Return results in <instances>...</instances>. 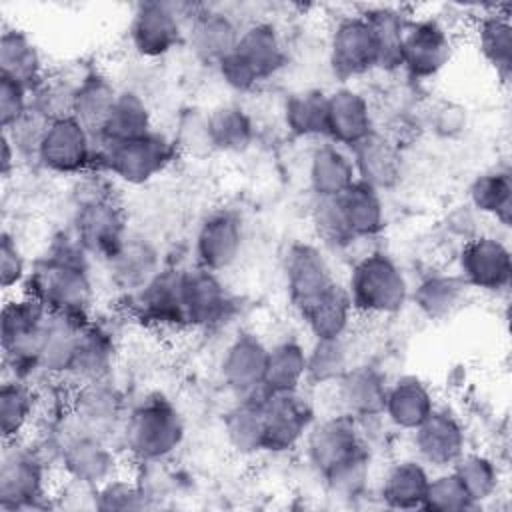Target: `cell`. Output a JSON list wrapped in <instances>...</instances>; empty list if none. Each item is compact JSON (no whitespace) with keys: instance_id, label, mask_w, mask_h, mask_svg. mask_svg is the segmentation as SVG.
<instances>
[{"instance_id":"1","label":"cell","mask_w":512,"mask_h":512,"mask_svg":"<svg viewBox=\"0 0 512 512\" xmlns=\"http://www.w3.org/2000/svg\"><path fill=\"white\" fill-rule=\"evenodd\" d=\"M22 290L40 300L52 314L94 318L90 256L72 234H60L50 242L48 250L30 266Z\"/></svg>"},{"instance_id":"2","label":"cell","mask_w":512,"mask_h":512,"mask_svg":"<svg viewBox=\"0 0 512 512\" xmlns=\"http://www.w3.org/2000/svg\"><path fill=\"white\" fill-rule=\"evenodd\" d=\"M54 456L50 446L36 440L4 442L0 460V508L6 512H30L52 508L50 468Z\"/></svg>"},{"instance_id":"3","label":"cell","mask_w":512,"mask_h":512,"mask_svg":"<svg viewBox=\"0 0 512 512\" xmlns=\"http://www.w3.org/2000/svg\"><path fill=\"white\" fill-rule=\"evenodd\" d=\"M184 434V418L176 404L152 392L128 408L118 438L138 464H156L166 462L182 446Z\"/></svg>"},{"instance_id":"4","label":"cell","mask_w":512,"mask_h":512,"mask_svg":"<svg viewBox=\"0 0 512 512\" xmlns=\"http://www.w3.org/2000/svg\"><path fill=\"white\" fill-rule=\"evenodd\" d=\"M50 310L32 294L20 290L2 306L0 342L6 376L34 382L40 376L38 354Z\"/></svg>"},{"instance_id":"5","label":"cell","mask_w":512,"mask_h":512,"mask_svg":"<svg viewBox=\"0 0 512 512\" xmlns=\"http://www.w3.org/2000/svg\"><path fill=\"white\" fill-rule=\"evenodd\" d=\"M286 64L278 30L268 22H252L240 30L234 50L218 62V74L232 90L250 92L276 76Z\"/></svg>"},{"instance_id":"6","label":"cell","mask_w":512,"mask_h":512,"mask_svg":"<svg viewBox=\"0 0 512 512\" xmlns=\"http://www.w3.org/2000/svg\"><path fill=\"white\" fill-rule=\"evenodd\" d=\"M346 290L354 310L368 316L396 314L410 298V286L402 268L380 250L356 260Z\"/></svg>"},{"instance_id":"7","label":"cell","mask_w":512,"mask_h":512,"mask_svg":"<svg viewBox=\"0 0 512 512\" xmlns=\"http://www.w3.org/2000/svg\"><path fill=\"white\" fill-rule=\"evenodd\" d=\"M50 428L58 438L56 464L64 478L98 488L118 474V456L112 440L80 430L70 420V412Z\"/></svg>"},{"instance_id":"8","label":"cell","mask_w":512,"mask_h":512,"mask_svg":"<svg viewBox=\"0 0 512 512\" xmlns=\"http://www.w3.org/2000/svg\"><path fill=\"white\" fill-rule=\"evenodd\" d=\"M100 146V144H98ZM176 142L150 130L138 138L100 146L96 170L112 174L126 184H144L164 172L176 158Z\"/></svg>"},{"instance_id":"9","label":"cell","mask_w":512,"mask_h":512,"mask_svg":"<svg viewBox=\"0 0 512 512\" xmlns=\"http://www.w3.org/2000/svg\"><path fill=\"white\" fill-rule=\"evenodd\" d=\"M304 440L308 462L322 480L370 454L360 430V420L346 412L314 422Z\"/></svg>"},{"instance_id":"10","label":"cell","mask_w":512,"mask_h":512,"mask_svg":"<svg viewBox=\"0 0 512 512\" xmlns=\"http://www.w3.org/2000/svg\"><path fill=\"white\" fill-rule=\"evenodd\" d=\"M98 140L76 120L60 118L50 122L36 160L54 174L82 176L96 170Z\"/></svg>"},{"instance_id":"11","label":"cell","mask_w":512,"mask_h":512,"mask_svg":"<svg viewBox=\"0 0 512 512\" xmlns=\"http://www.w3.org/2000/svg\"><path fill=\"white\" fill-rule=\"evenodd\" d=\"M72 236L90 258L106 264L130 236L126 214L114 196L76 204Z\"/></svg>"},{"instance_id":"12","label":"cell","mask_w":512,"mask_h":512,"mask_svg":"<svg viewBox=\"0 0 512 512\" xmlns=\"http://www.w3.org/2000/svg\"><path fill=\"white\" fill-rule=\"evenodd\" d=\"M264 444L262 452L284 454L300 446L312 428L314 408L308 398L296 392H262Z\"/></svg>"},{"instance_id":"13","label":"cell","mask_w":512,"mask_h":512,"mask_svg":"<svg viewBox=\"0 0 512 512\" xmlns=\"http://www.w3.org/2000/svg\"><path fill=\"white\" fill-rule=\"evenodd\" d=\"M128 406L110 378L76 384L70 400V420L90 434L112 440L120 436Z\"/></svg>"},{"instance_id":"14","label":"cell","mask_w":512,"mask_h":512,"mask_svg":"<svg viewBox=\"0 0 512 512\" xmlns=\"http://www.w3.org/2000/svg\"><path fill=\"white\" fill-rule=\"evenodd\" d=\"M458 274L482 292H506L512 280V254L504 240L492 234H476L462 244L458 254Z\"/></svg>"},{"instance_id":"15","label":"cell","mask_w":512,"mask_h":512,"mask_svg":"<svg viewBox=\"0 0 512 512\" xmlns=\"http://www.w3.org/2000/svg\"><path fill=\"white\" fill-rule=\"evenodd\" d=\"M132 316L150 328H188L182 302V268L160 270L140 290L128 294Z\"/></svg>"},{"instance_id":"16","label":"cell","mask_w":512,"mask_h":512,"mask_svg":"<svg viewBox=\"0 0 512 512\" xmlns=\"http://www.w3.org/2000/svg\"><path fill=\"white\" fill-rule=\"evenodd\" d=\"M452 58V40L448 30L432 20H408L402 50L400 68L414 80H428L438 76Z\"/></svg>"},{"instance_id":"17","label":"cell","mask_w":512,"mask_h":512,"mask_svg":"<svg viewBox=\"0 0 512 512\" xmlns=\"http://www.w3.org/2000/svg\"><path fill=\"white\" fill-rule=\"evenodd\" d=\"M328 60L340 80L360 78L378 68V46L362 14L346 16L336 22L330 34Z\"/></svg>"},{"instance_id":"18","label":"cell","mask_w":512,"mask_h":512,"mask_svg":"<svg viewBox=\"0 0 512 512\" xmlns=\"http://www.w3.org/2000/svg\"><path fill=\"white\" fill-rule=\"evenodd\" d=\"M284 280L290 304L298 314L338 282L324 252L310 242H294L286 250Z\"/></svg>"},{"instance_id":"19","label":"cell","mask_w":512,"mask_h":512,"mask_svg":"<svg viewBox=\"0 0 512 512\" xmlns=\"http://www.w3.org/2000/svg\"><path fill=\"white\" fill-rule=\"evenodd\" d=\"M184 38L182 20L174 4L142 2L128 26L132 50L142 58H162Z\"/></svg>"},{"instance_id":"20","label":"cell","mask_w":512,"mask_h":512,"mask_svg":"<svg viewBox=\"0 0 512 512\" xmlns=\"http://www.w3.org/2000/svg\"><path fill=\"white\" fill-rule=\"evenodd\" d=\"M182 302L188 328H212L232 312V296L218 272L202 266L182 268Z\"/></svg>"},{"instance_id":"21","label":"cell","mask_w":512,"mask_h":512,"mask_svg":"<svg viewBox=\"0 0 512 512\" xmlns=\"http://www.w3.org/2000/svg\"><path fill=\"white\" fill-rule=\"evenodd\" d=\"M414 432L418 460L446 470L466 452V432L460 418L448 408H434Z\"/></svg>"},{"instance_id":"22","label":"cell","mask_w":512,"mask_h":512,"mask_svg":"<svg viewBox=\"0 0 512 512\" xmlns=\"http://www.w3.org/2000/svg\"><path fill=\"white\" fill-rule=\"evenodd\" d=\"M268 346L252 332H240L224 350L220 374L228 390L238 398L264 390Z\"/></svg>"},{"instance_id":"23","label":"cell","mask_w":512,"mask_h":512,"mask_svg":"<svg viewBox=\"0 0 512 512\" xmlns=\"http://www.w3.org/2000/svg\"><path fill=\"white\" fill-rule=\"evenodd\" d=\"M242 242L244 230L240 218L230 210H218L198 228L194 242L196 264L212 272H222L238 260Z\"/></svg>"},{"instance_id":"24","label":"cell","mask_w":512,"mask_h":512,"mask_svg":"<svg viewBox=\"0 0 512 512\" xmlns=\"http://www.w3.org/2000/svg\"><path fill=\"white\" fill-rule=\"evenodd\" d=\"M118 356V342L114 332L100 320L92 318L80 330L74 358L66 380L84 384L110 378Z\"/></svg>"},{"instance_id":"25","label":"cell","mask_w":512,"mask_h":512,"mask_svg":"<svg viewBox=\"0 0 512 512\" xmlns=\"http://www.w3.org/2000/svg\"><path fill=\"white\" fill-rule=\"evenodd\" d=\"M356 178L378 192L390 190L402 176V154L398 142L374 130L350 148Z\"/></svg>"},{"instance_id":"26","label":"cell","mask_w":512,"mask_h":512,"mask_svg":"<svg viewBox=\"0 0 512 512\" xmlns=\"http://www.w3.org/2000/svg\"><path fill=\"white\" fill-rule=\"evenodd\" d=\"M342 412L356 420H370L384 416L388 382L386 376L372 364L350 366L336 382Z\"/></svg>"},{"instance_id":"27","label":"cell","mask_w":512,"mask_h":512,"mask_svg":"<svg viewBox=\"0 0 512 512\" xmlns=\"http://www.w3.org/2000/svg\"><path fill=\"white\" fill-rule=\"evenodd\" d=\"M374 118L368 98L348 86L328 94V138L342 146L352 148L370 132H374Z\"/></svg>"},{"instance_id":"28","label":"cell","mask_w":512,"mask_h":512,"mask_svg":"<svg viewBox=\"0 0 512 512\" xmlns=\"http://www.w3.org/2000/svg\"><path fill=\"white\" fill-rule=\"evenodd\" d=\"M238 36L240 28L234 20L224 12L210 8L198 10L188 28L190 50L200 62L212 66H218V62L234 50Z\"/></svg>"},{"instance_id":"29","label":"cell","mask_w":512,"mask_h":512,"mask_svg":"<svg viewBox=\"0 0 512 512\" xmlns=\"http://www.w3.org/2000/svg\"><path fill=\"white\" fill-rule=\"evenodd\" d=\"M90 320L50 312L38 354L40 376H46L50 380H66L80 330Z\"/></svg>"},{"instance_id":"30","label":"cell","mask_w":512,"mask_h":512,"mask_svg":"<svg viewBox=\"0 0 512 512\" xmlns=\"http://www.w3.org/2000/svg\"><path fill=\"white\" fill-rule=\"evenodd\" d=\"M40 414V392L30 380L6 376L0 386V430L4 442L24 438Z\"/></svg>"},{"instance_id":"31","label":"cell","mask_w":512,"mask_h":512,"mask_svg":"<svg viewBox=\"0 0 512 512\" xmlns=\"http://www.w3.org/2000/svg\"><path fill=\"white\" fill-rule=\"evenodd\" d=\"M434 408V396L418 376H402L388 384L384 416L392 426L412 432Z\"/></svg>"},{"instance_id":"32","label":"cell","mask_w":512,"mask_h":512,"mask_svg":"<svg viewBox=\"0 0 512 512\" xmlns=\"http://www.w3.org/2000/svg\"><path fill=\"white\" fill-rule=\"evenodd\" d=\"M0 76L16 80L30 92L48 76L38 46L20 28H4L0 36Z\"/></svg>"},{"instance_id":"33","label":"cell","mask_w":512,"mask_h":512,"mask_svg":"<svg viewBox=\"0 0 512 512\" xmlns=\"http://www.w3.org/2000/svg\"><path fill=\"white\" fill-rule=\"evenodd\" d=\"M118 92L120 90H116L106 74L98 70L86 72L80 80H76L72 118H76L94 138H98L112 112Z\"/></svg>"},{"instance_id":"34","label":"cell","mask_w":512,"mask_h":512,"mask_svg":"<svg viewBox=\"0 0 512 512\" xmlns=\"http://www.w3.org/2000/svg\"><path fill=\"white\" fill-rule=\"evenodd\" d=\"M308 180L316 198L340 196L350 184L358 180L350 150H344L334 142L320 144L310 156Z\"/></svg>"},{"instance_id":"35","label":"cell","mask_w":512,"mask_h":512,"mask_svg":"<svg viewBox=\"0 0 512 512\" xmlns=\"http://www.w3.org/2000/svg\"><path fill=\"white\" fill-rule=\"evenodd\" d=\"M106 266L112 282L126 294L140 290L160 272L156 248L150 242L134 236L126 238L122 248L106 262Z\"/></svg>"},{"instance_id":"36","label":"cell","mask_w":512,"mask_h":512,"mask_svg":"<svg viewBox=\"0 0 512 512\" xmlns=\"http://www.w3.org/2000/svg\"><path fill=\"white\" fill-rule=\"evenodd\" d=\"M430 474L424 462L406 458L394 462L380 484V498L384 506L394 510L422 508Z\"/></svg>"},{"instance_id":"37","label":"cell","mask_w":512,"mask_h":512,"mask_svg":"<svg viewBox=\"0 0 512 512\" xmlns=\"http://www.w3.org/2000/svg\"><path fill=\"white\" fill-rule=\"evenodd\" d=\"M468 290L460 274L434 272L422 278L410 296L422 316L428 320H446L464 306Z\"/></svg>"},{"instance_id":"38","label":"cell","mask_w":512,"mask_h":512,"mask_svg":"<svg viewBox=\"0 0 512 512\" xmlns=\"http://www.w3.org/2000/svg\"><path fill=\"white\" fill-rule=\"evenodd\" d=\"M356 314L346 286L336 282L326 294L312 302L304 312H300L302 322L314 336V340L344 338Z\"/></svg>"},{"instance_id":"39","label":"cell","mask_w":512,"mask_h":512,"mask_svg":"<svg viewBox=\"0 0 512 512\" xmlns=\"http://www.w3.org/2000/svg\"><path fill=\"white\" fill-rule=\"evenodd\" d=\"M264 392V390H262ZM262 392L238 398V404L224 416V436L232 450L242 456L260 454L264 444Z\"/></svg>"},{"instance_id":"40","label":"cell","mask_w":512,"mask_h":512,"mask_svg":"<svg viewBox=\"0 0 512 512\" xmlns=\"http://www.w3.org/2000/svg\"><path fill=\"white\" fill-rule=\"evenodd\" d=\"M150 130H154L152 112L146 100L134 90H120L112 112L96 140L100 146H110L138 138Z\"/></svg>"},{"instance_id":"41","label":"cell","mask_w":512,"mask_h":512,"mask_svg":"<svg viewBox=\"0 0 512 512\" xmlns=\"http://www.w3.org/2000/svg\"><path fill=\"white\" fill-rule=\"evenodd\" d=\"M336 200L356 240L370 238L384 228V202L376 188L356 180Z\"/></svg>"},{"instance_id":"42","label":"cell","mask_w":512,"mask_h":512,"mask_svg":"<svg viewBox=\"0 0 512 512\" xmlns=\"http://www.w3.org/2000/svg\"><path fill=\"white\" fill-rule=\"evenodd\" d=\"M306 380V348L288 338L268 348L264 392H296Z\"/></svg>"},{"instance_id":"43","label":"cell","mask_w":512,"mask_h":512,"mask_svg":"<svg viewBox=\"0 0 512 512\" xmlns=\"http://www.w3.org/2000/svg\"><path fill=\"white\" fill-rule=\"evenodd\" d=\"M470 208L478 214L492 216L502 226H510L512 220V176L508 168H492L478 174L470 188Z\"/></svg>"},{"instance_id":"44","label":"cell","mask_w":512,"mask_h":512,"mask_svg":"<svg viewBox=\"0 0 512 512\" xmlns=\"http://www.w3.org/2000/svg\"><path fill=\"white\" fill-rule=\"evenodd\" d=\"M284 124L300 138L328 134V92L306 88L290 94L284 102Z\"/></svg>"},{"instance_id":"45","label":"cell","mask_w":512,"mask_h":512,"mask_svg":"<svg viewBox=\"0 0 512 512\" xmlns=\"http://www.w3.org/2000/svg\"><path fill=\"white\" fill-rule=\"evenodd\" d=\"M476 46L502 82L512 70V24L508 14L490 12L476 22Z\"/></svg>"},{"instance_id":"46","label":"cell","mask_w":512,"mask_h":512,"mask_svg":"<svg viewBox=\"0 0 512 512\" xmlns=\"http://www.w3.org/2000/svg\"><path fill=\"white\" fill-rule=\"evenodd\" d=\"M206 130L212 150L242 152L254 140V122L236 104H222L206 114Z\"/></svg>"},{"instance_id":"47","label":"cell","mask_w":512,"mask_h":512,"mask_svg":"<svg viewBox=\"0 0 512 512\" xmlns=\"http://www.w3.org/2000/svg\"><path fill=\"white\" fill-rule=\"evenodd\" d=\"M362 16L370 24L376 46H378V68L398 70L402 36H404L408 18H404L394 8H372V10H366Z\"/></svg>"},{"instance_id":"48","label":"cell","mask_w":512,"mask_h":512,"mask_svg":"<svg viewBox=\"0 0 512 512\" xmlns=\"http://www.w3.org/2000/svg\"><path fill=\"white\" fill-rule=\"evenodd\" d=\"M452 472L458 476L474 506L496 496L500 486L498 464L482 452H464L452 466Z\"/></svg>"},{"instance_id":"49","label":"cell","mask_w":512,"mask_h":512,"mask_svg":"<svg viewBox=\"0 0 512 512\" xmlns=\"http://www.w3.org/2000/svg\"><path fill=\"white\" fill-rule=\"evenodd\" d=\"M350 366L344 338L314 340L312 348L306 350V382L310 384H336Z\"/></svg>"},{"instance_id":"50","label":"cell","mask_w":512,"mask_h":512,"mask_svg":"<svg viewBox=\"0 0 512 512\" xmlns=\"http://www.w3.org/2000/svg\"><path fill=\"white\" fill-rule=\"evenodd\" d=\"M96 510H144L152 506V498L138 478L122 476L120 472L96 488Z\"/></svg>"},{"instance_id":"51","label":"cell","mask_w":512,"mask_h":512,"mask_svg":"<svg viewBox=\"0 0 512 512\" xmlns=\"http://www.w3.org/2000/svg\"><path fill=\"white\" fill-rule=\"evenodd\" d=\"M74 90H76V82H70L68 78H62V76L48 74L30 92V108L40 112L50 122L60 118H70L74 108Z\"/></svg>"},{"instance_id":"52","label":"cell","mask_w":512,"mask_h":512,"mask_svg":"<svg viewBox=\"0 0 512 512\" xmlns=\"http://www.w3.org/2000/svg\"><path fill=\"white\" fill-rule=\"evenodd\" d=\"M422 508L432 512H462L474 510L476 506L452 468H446L444 472L430 476Z\"/></svg>"},{"instance_id":"53","label":"cell","mask_w":512,"mask_h":512,"mask_svg":"<svg viewBox=\"0 0 512 512\" xmlns=\"http://www.w3.org/2000/svg\"><path fill=\"white\" fill-rule=\"evenodd\" d=\"M312 228L322 244L334 250L348 248L356 238L350 232L336 198H316L312 206Z\"/></svg>"},{"instance_id":"54","label":"cell","mask_w":512,"mask_h":512,"mask_svg":"<svg viewBox=\"0 0 512 512\" xmlns=\"http://www.w3.org/2000/svg\"><path fill=\"white\" fill-rule=\"evenodd\" d=\"M48 126H50V120H46L34 108H28L26 114L20 120H16L10 128L2 130V134L12 142L18 156H26V158L32 156L36 160Z\"/></svg>"},{"instance_id":"55","label":"cell","mask_w":512,"mask_h":512,"mask_svg":"<svg viewBox=\"0 0 512 512\" xmlns=\"http://www.w3.org/2000/svg\"><path fill=\"white\" fill-rule=\"evenodd\" d=\"M28 264L26 258L16 242V238H12L8 232H2L0 236V284L6 292L16 290L24 286L26 278H28Z\"/></svg>"},{"instance_id":"56","label":"cell","mask_w":512,"mask_h":512,"mask_svg":"<svg viewBox=\"0 0 512 512\" xmlns=\"http://www.w3.org/2000/svg\"><path fill=\"white\" fill-rule=\"evenodd\" d=\"M30 108V90L12 78L0 76V126L10 128Z\"/></svg>"},{"instance_id":"57","label":"cell","mask_w":512,"mask_h":512,"mask_svg":"<svg viewBox=\"0 0 512 512\" xmlns=\"http://www.w3.org/2000/svg\"><path fill=\"white\" fill-rule=\"evenodd\" d=\"M468 114L466 108L456 102H440L430 114L432 130L442 138H456L466 130Z\"/></svg>"},{"instance_id":"58","label":"cell","mask_w":512,"mask_h":512,"mask_svg":"<svg viewBox=\"0 0 512 512\" xmlns=\"http://www.w3.org/2000/svg\"><path fill=\"white\" fill-rule=\"evenodd\" d=\"M16 158H18V152L16 148L12 146V142L2 134V156H0V172L4 178L10 176L12 168H16Z\"/></svg>"}]
</instances>
